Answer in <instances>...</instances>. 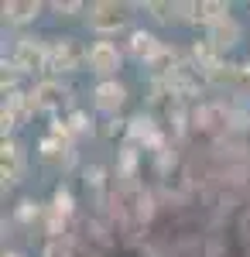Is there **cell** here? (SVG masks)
I'll return each instance as SVG.
<instances>
[{
  "mask_svg": "<svg viewBox=\"0 0 250 257\" xmlns=\"http://www.w3.org/2000/svg\"><path fill=\"white\" fill-rule=\"evenodd\" d=\"M35 103H38V110H58L62 106V99H65V89H62V82L55 79H45L35 86Z\"/></svg>",
  "mask_w": 250,
  "mask_h": 257,
  "instance_id": "obj_10",
  "label": "cell"
},
{
  "mask_svg": "<svg viewBox=\"0 0 250 257\" xmlns=\"http://www.w3.org/2000/svg\"><path fill=\"white\" fill-rule=\"evenodd\" d=\"M18 216H21V219H31V216H38V202L24 199V202H21V209H18Z\"/></svg>",
  "mask_w": 250,
  "mask_h": 257,
  "instance_id": "obj_16",
  "label": "cell"
},
{
  "mask_svg": "<svg viewBox=\"0 0 250 257\" xmlns=\"http://www.w3.org/2000/svg\"><path fill=\"white\" fill-rule=\"evenodd\" d=\"M14 69L18 72H45L48 69V45L38 38H21L14 48Z\"/></svg>",
  "mask_w": 250,
  "mask_h": 257,
  "instance_id": "obj_2",
  "label": "cell"
},
{
  "mask_svg": "<svg viewBox=\"0 0 250 257\" xmlns=\"http://www.w3.org/2000/svg\"><path fill=\"white\" fill-rule=\"evenodd\" d=\"M45 257H72V250H69L62 240H52V243L45 247Z\"/></svg>",
  "mask_w": 250,
  "mask_h": 257,
  "instance_id": "obj_15",
  "label": "cell"
},
{
  "mask_svg": "<svg viewBox=\"0 0 250 257\" xmlns=\"http://www.w3.org/2000/svg\"><path fill=\"white\" fill-rule=\"evenodd\" d=\"M4 257H21V254H4Z\"/></svg>",
  "mask_w": 250,
  "mask_h": 257,
  "instance_id": "obj_19",
  "label": "cell"
},
{
  "mask_svg": "<svg viewBox=\"0 0 250 257\" xmlns=\"http://www.w3.org/2000/svg\"><path fill=\"white\" fill-rule=\"evenodd\" d=\"M127 52H131L137 62H154V59H158V52H161V41L154 38L151 31H131Z\"/></svg>",
  "mask_w": 250,
  "mask_h": 257,
  "instance_id": "obj_8",
  "label": "cell"
},
{
  "mask_svg": "<svg viewBox=\"0 0 250 257\" xmlns=\"http://www.w3.org/2000/svg\"><path fill=\"white\" fill-rule=\"evenodd\" d=\"M206 38H209V45L223 55L226 48H233V45H240V38H243V28H240V21L236 18H223L216 21L209 31H206Z\"/></svg>",
  "mask_w": 250,
  "mask_h": 257,
  "instance_id": "obj_6",
  "label": "cell"
},
{
  "mask_svg": "<svg viewBox=\"0 0 250 257\" xmlns=\"http://www.w3.org/2000/svg\"><path fill=\"white\" fill-rule=\"evenodd\" d=\"M236 82H243V86H250V59L236 65Z\"/></svg>",
  "mask_w": 250,
  "mask_h": 257,
  "instance_id": "obj_17",
  "label": "cell"
},
{
  "mask_svg": "<svg viewBox=\"0 0 250 257\" xmlns=\"http://www.w3.org/2000/svg\"><path fill=\"white\" fill-rule=\"evenodd\" d=\"M131 134L141 141H154V127H151V120L148 117H134L131 120Z\"/></svg>",
  "mask_w": 250,
  "mask_h": 257,
  "instance_id": "obj_12",
  "label": "cell"
},
{
  "mask_svg": "<svg viewBox=\"0 0 250 257\" xmlns=\"http://www.w3.org/2000/svg\"><path fill=\"white\" fill-rule=\"evenodd\" d=\"M52 11H58V14L65 11L69 14V11H82V4H52Z\"/></svg>",
  "mask_w": 250,
  "mask_h": 257,
  "instance_id": "obj_18",
  "label": "cell"
},
{
  "mask_svg": "<svg viewBox=\"0 0 250 257\" xmlns=\"http://www.w3.org/2000/svg\"><path fill=\"white\" fill-rule=\"evenodd\" d=\"M93 103H96V110H103V113H116V110L127 103V89H123V82H116V79L96 82V89H93Z\"/></svg>",
  "mask_w": 250,
  "mask_h": 257,
  "instance_id": "obj_7",
  "label": "cell"
},
{
  "mask_svg": "<svg viewBox=\"0 0 250 257\" xmlns=\"http://www.w3.org/2000/svg\"><path fill=\"white\" fill-rule=\"evenodd\" d=\"M120 62H123V55L116 52L113 41H96V45L89 48V72H96L103 79H113Z\"/></svg>",
  "mask_w": 250,
  "mask_h": 257,
  "instance_id": "obj_4",
  "label": "cell"
},
{
  "mask_svg": "<svg viewBox=\"0 0 250 257\" xmlns=\"http://www.w3.org/2000/svg\"><path fill=\"white\" fill-rule=\"evenodd\" d=\"M65 127H69V131H72V134H86V131H93V120L86 117V113H72V117H69V123H65Z\"/></svg>",
  "mask_w": 250,
  "mask_h": 257,
  "instance_id": "obj_14",
  "label": "cell"
},
{
  "mask_svg": "<svg viewBox=\"0 0 250 257\" xmlns=\"http://www.w3.org/2000/svg\"><path fill=\"white\" fill-rule=\"evenodd\" d=\"M230 18V7L226 4H219V0H202V4H192V21H199V24H206V28H212L216 21Z\"/></svg>",
  "mask_w": 250,
  "mask_h": 257,
  "instance_id": "obj_11",
  "label": "cell"
},
{
  "mask_svg": "<svg viewBox=\"0 0 250 257\" xmlns=\"http://www.w3.org/2000/svg\"><path fill=\"white\" fill-rule=\"evenodd\" d=\"M148 11H151L158 21H172L175 18V11H178V4H158V0H151V4H144Z\"/></svg>",
  "mask_w": 250,
  "mask_h": 257,
  "instance_id": "obj_13",
  "label": "cell"
},
{
  "mask_svg": "<svg viewBox=\"0 0 250 257\" xmlns=\"http://www.w3.org/2000/svg\"><path fill=\"white\" fill-rule=\"evenodd\" d=\"M41 14V4L38 0H7L4 4V21L7 24H28Z\"/></svg>",
  "mask_w": 250,
  "mask_h": 257,
  "instance_id": "obj_9",
  "label": "cell"
},
{
  "mask_svg": "<svg viewBox=\"0 0 250 257\" xmlns=\"http://www.w3.org/2000/svg\"><path fill=\"white\" fill-rule=\"evenodd\" d=\"M0 172H4V185H14L24 175V148L14 138H4L0 148Z\"/></svg>",
  "mask_w": 250,
  "mask_h": 257,
  "instance_id": "obj_5",
  "label": "cell"
},
{
  "mask_svg": "<svg viewBox=\"0 0 250 257\" xmlns=\"http://www.w3.org/2000/svg\"><path fill=\"white\" fill-rule=\"evenodd\" d=\"M89 65V48L76 38H55L48 45V69L52 72H76Z\"/></svg>",
  "mask_w": 250,
  "mask_h": 257,
  "instance_id": "obj_1",
  "label": "cell"
},
{
  "mask_svg": "<svg viewBox=\"0 0 250 257\" xmlns=\"http://www.w3.org/2000/svg\"><path fill=\"white\" fill-rule=\"evenodd\" d=\"M123 24H127V7H123V4L103 0V4H93V7H89V28L99 31V35H113Z\"/></svg>",
  "mask_w": 250,
  "mask_h": 257,
  "instance_id": "obj_3",
  "label": "cell"
}]
</instances>
